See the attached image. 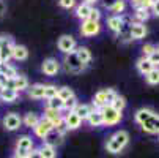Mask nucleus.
<instances>
[{
  "instance_id": "58836bf2",
  "label": "nucleus",
  "mask_w": 159,
  "mask_h": 158,
  "mask_svg": "<svg viewBox=\"0 0 159 158\" xmlns=\"http://www.w3.org/2000/svg\"><path fill=\"white\" fill-rule=\"evenodd\" d=\"M54 131L57 133V134H60V136H65V134L68 133V128H66V123H65V120L61 119L58 123H55L54 125Z\"/></svg>"
},
{
  "instance_id": "f3484780",
  "label": "nucleus",
  "mask_w": 159,
  "mask_h": 158,
  "mask_svg": "<svg viewBox=\"0 0 159 158\" xmlns=\"http://www.w3.org/2000/svg\"><path fill=\"white\" fill-rule=\"evenodd\" d=\"M153 114H154V111H153V109H150V108H140V109L134 114V120H135V123L143 125V123H145Z\"/></svg>"
},
{
  "instance_id": "6ab92c4d",
  "label": "nucleus",
  "mask_w": 159,
  "mask_h": 158,
  "mask_svg": "<svg viewBox=\"0 0 159 158\" xmlns=\"http://www.w3.org/2000/svg\"><path fill=\"white\" fill-rule=\"evenodd\" d=\"M27 95L33 100H43L44 98V84H32L27 89Z\"/></svg>"
},
{
  "instance_id": "6e6d98bb",
  "label": "nucleus",
  "mask_w": 159,
  "mask_h": 158,
  "mask_svg": "<svg viewBox=\"0 0 159 158\" xmlns=\"http://www.w3.org/2000/svg\"><path fill=\"white\" fill-rule=\"evenodd\" d=\"M157 51H159V46H157Z\"/></svg>"
},
{
  "instance_id": "412c9836",
  "label": "nucleus",
  "mask_w": 159,
  "mask_h": 158,
  "mask_svg": "<svg viewBox=\"0 0 159 158\" xmlns=\"http://www.w3.org/2000/svg\"><path fill=\"white\" fill-rule=\"evenodd\" d=\"M95 111V108L92 106V104H85V103H79L77 106H76V109H74V112L82 119V122L84 120H87L88 119V116L92 114V112Z\"/></svg>"
},
{
  "instance_id": "c85d7f7f",
  "label": "nucleus",
  "mask_w": 159,
  "mask_h": 158,
  "mask_svg": "<svg viewBox=\"0 0 159 158\" xmlns=\"http://www.w3.org/2000/svg\"><path fill=\"white\" fill-rule=\"evenodd\" d=\"M44 119H48L49 122H52L54 125L55 123H58L61 119H63V114L60 111H55V109H49V108H46L44 109Z\"/></svg>"
},
{
  "instance_id": "a18cd8bd",
  "label": "nucleus",
  "mask_w": 159,
  "mask_h": 158,
  "mask_svg": "<svg viewBox=\"0 0 159 158\" xmlns=\"http://www.w3.org/2000/svg\"><path fill=\"white\" fill-rule=\"evenodd\" d=\"M153 5H154V0H143V2H142V7H140V8H143V10L150 11V10L153 8Z\"/></svg>"
},
{
  "instance_id": "39448f33",
  "label": "nucleus",
  "mask_w": 159,
  "mask_h": 158,
  "mask_svg": "<svg viewBox=\"0 0 159 158\" xmlns=\"http://www.w3.org/2000/svg\"><path fill=\"white\" fill-rule=\"evenodd\" d=\"M57 48L61 54H70V52H74L76 48H77V43H76V38L71 36V35H61L57 41Z\"/></svg>"
},
{
  "instance_id": "c03bdc74",
  "label": "nucleus",
  "mask_w": 159,
  "mask_h": 158,
  "mask_svg": "<svg viewBox=\"0 0 159 158\" xmlns=\"http://www.w3.org/2000/svg\"><path fill=\"white\" fill-rule=\"evenodd\" d=\"M101 2H102V7H104V8L112 10V8H113V5H115V3L118 2V0H101Z\"/></svg>"
},
{
  "instance_id": "dca6fc26",
  "label": "nucleus",
  "mask_w": 159,
  "mask_h": 158,
  "mask_svg": "<svg viewBox=\"0 0 159 158\" xmlns=\"http://www.w3.org/2000/svg\"><path fill=\"white\" fill-rule=\"evenodd\" d=\"M92 106L95 109H101V108L107 106V89H101V90H98V92L95 93Z\"/></svg>"
},
{
  "instance_id": "aec40b11",
  "label": "nucleus",
  "mask_w": 159,
  "mask_h": 158,
  "mask_svg": "<svg viewBox=\"0 0 159 158\" xmlns=\"http://www.w3.org/2000/svg\"><path fill=\"white\" fill-rule=\"evenodd\" d=\"M74 52H76V55L79 57V60H80L84 65H88L90 62H92V59H93L92 51H90L87 46H77Z\"/></svg>"
},
{
  "instance_id": "7c9ffc66",
  "label": "nucleus",
  "mask_w": 159,
  "mask_h": 158,
  "mask_svg": "<svg viewBox=\"0 0 159 158\" xmlns=\"http://www.w3.org/2000/svg\"><path fill=\"white\" fill-rule=\"evenodd\" d=\"M57 97L65 103L66 100H70V98H73V97H76V95H74V90H73V89H70V87H58Z\"/></svg>"
},
{
  "instance_id": "8fccbe9b",
  "label": "nucleus",
  "mask_w": 159,
  "mask_h": 158,
  "mask_svg": "<svg viewBox=\"0 0 159 158\" xmlns=\"http://www.w3.org/2000/svg\"><path fill=\"white\" fill-rule=\"evenodd\" d=\"M153 13H154V16H159V0H154V5H153Z\"/></svg>"
},
{
  "instance_id": "de8ad7c7",
  "label": "nucleus",
  "mask_w": 159,
  "mask_h": 158,
  "mask_svg": "<svg viewBox=\"0 0 159 158\" xmlns=\"http://www.w3.org/2000/svg\"><path fill=\"white\" fill-rule=\"evenodd\" d=\"M8 43H11V38H10V36L0 35V48H2V46H5V44H8Z\"/></svg>"
},
{
  "instance_id": "9d476101",
  "label": "nucleus",
  "mask_w": 159,
  "mask_h": 158,
  "mask_svg": "<svg viewBox=\"0 0 159 158\" xmlns=\"http://www.w3.org/2000/svg\"><path fill=\"white\" fill-rule=\"evenodd\" d=\"M41 71L46 74V76H55L60 71V62L54 57H49L43 62L41 65Z\"/></svg>"
},
{
  "instance_id": "f704fd0d",
  "label": "nucleus",
  "mask_w": 159,
  "mask_h": 158,
  "mask_svg": "<svg viewBox=\"0 0 159 158\" xmlns=\"http://www.w3.org/2000/svg\"><path fill=\"white\" fill-rule=\"evenodd\" d=\"M57 92H58V87L57 85H52V84L44 85V98H46V100L55 98L57 97Z\"/></svg>"
},
{
  "instance_id": "09e8293b",
  "label": "nucleus",
  "mask_w": 159,
  "mask_h": 158,
  "mask_svg": "<svg viewBox=\"0 0 159 158\" xmlns=\"http://www.w3.org/2000/svg\"><path fill=\"white\" fill-rule=\"evenodd\" d=\"M27 158H41V155H39V150L38 149H33L29 155H27Z\"/></svg>"
},
{
  "instance_id": "393cba45",
  "label": "nucleus",
  "mask_w": 159,
  "mask_h": 158,
  "mask_svg": "<svg viewBox=\"0 0 159 158\" xmlns=\"http://www.w3.org/2000/svg\"><path fill=\"white\" fill-rule=\"evenodd\" d=\"M13 46H14V43L11 41L0 48V63H7L10 62V59H13Z\"/></svg>"
},
{
  "instance_id": "ea45409f",
  "label": "nucleus",
  "mask_w": 159,
  "mask_h": 158,
  "mask_svg": "<svg viewBox=\"0 0 159 158\" xmlns=\"http://www.w3.org/2000/svg\"><path fill=\"white\" fill-rule=\"evenodd\" d=\"M150 62H151V65L154 66V68H159V51H157V48H156V51L150 55V57H147Z\"/></svg>"
},
{
  "instance_id": "2eb2a0df",
  "label": "nucleus",
  "mask_w": 159,
  "mask_h": 158,
  "mask_svg": "<svg viewBox=\"0 0 159 158\" xmlns=\"http://www.w3.org/2000/svg\"><path fill=\"white\" fill-rule=\"evenodd\" d=\"M17 98H19V92H16L14 89L3 87L2 90H0V101H3V103H14Z\"/></svg>"
},
{
  "instance_id": "9b49d317",
  "label": "nucleus",
  "mask_w": 159,
  "mask_h": 158,
  "mask_svg": "<svg viewBox=\"0 0 159 158\" xmlns=\"http://www.w3.org/2000/svg\"><path fill=\"white\" fill-rule=\"evenodd\" d=\"M63 120H65V123H66V128H68V131H74V130H77L80 125H82V119L76 114L74 111H71V112H66V114H63Z\"/></svg>"
},
{
  "instance_id": "a211bd4d",
  "label": "nucleus",
  "mask_w": 159,
  "mask_h": 158,
  "mask_svg": "<svg viewBox=\"0 0 159 158\" xmlns=\"http://www.w3.org/2000/svg\"><path fill=\"white\" fill-rule=\"evenodd\" d=\"M17 74H19V73H17V70L14 68L13 65H10L8 62H7V63H0V76H3L7 81L14 79Z\"/></svg>"
},
{
  "instance_id": "864d4df0",
  "label": "nucleus",
  "mask_w": 159,
  "mask_h": 158,
  "mask_svg": "<svg viewBox=\"0 0 159 158\" xmlns=\"http://www.w3.org/2000/svg\"><path fill=\"white\" fill-rule=\"evenodd\" d=\"M82 2H84V3H88V5H92V7H93V5L98 2V0H82Z\"/></svg>"
},
{
  "instance_id": "79ce46f5",
  "label": "nucleus",
  "mask_w": 159,
  "mask_h": 158,
  "mask_svg": "<svg viewBox=\"0 0 159 158\" xmlns=\"http://www.w3.org/2000/svg\"><path fill=\"white\" fill-rule=\"evenodd\" d=\"M156 51V46H154V44H145V46L142 48V54H143V57H150L153 52Z\"/></svg>"
},
{
  "instance_id": "6e6552de",
  "label": "nucleus",
  "mask_w": 159,
  "mask_h": 158,
  "mask_svg": "<svg viewBox=\"0 0 159 158\" xmlns=\"http://www.w3.org/2000/svg\"><path fill=\"white\" fill-rule=\"evenodd\" d=\"M79 32L82 36H95L101 32V26H99V22H93V21L87 19V21H82Z\"/></svg>"
},
{
  "instance_id": "a878e982",
  "label": "nucleus",
  "mask_w": 159,
  "mask_h": 158,
  "mask_svg": "<svg viewBox=\"0 0 159 158\" xmlns=\"http://www.w3.org/2000/svg\"><path fill=\"white\" fill-rule=\"evenodd\" d=\"M39 120H41V117L36 114V112H27V114L22 117V125H25L29 128H35Z\"/></svg>"
},
{
  "instance_id": "4d7b16f0",
  "label": "nucleus",
  "mask_w": 159,
  "mask_h": 158,
  "mask_svg": "<svg viewBox=\"0 0 159 158\" xmlns=\"http://www.w3.org/2000/svg\"><path fill=\"white\" fill-rule=\"evenodd\" d=\"M16 158H17V156H16Z\"/></svg>"
},
{
  "instance_id": "0eeeda50",
  "label": "nucleus",
  "mask_w": 159,
  "mask_h": 158,
  "mask_svg": "<svg viewBox=\"0 0 159 158\" xmlns=\"http://www.w3.org/2000/svg\"><path fill=\"white\" fill-rule=\"evenodd\" d=\"M54 131V123L52 122H49L48 119H44V117H41V120L36 123V127L33 128V133H35V136L36 138H41V139H44L48 136V134H51Z\"/></svg>"
},
{
  "instance_id": "423d86ee",
  "label": "nucleus",
  "mask_w": 159,
  "mask_h": 158,
  "mask_svg": "<svg viewBox=\"0 0 159 158\" xmlns=\"http://www.w3.org/2000/svg\"><path fill=\"white\" fill-rule=\"evenodd\" d=\"M2 123H3V128L7 131H17L22 127V117L17 114V112H8V114L3 117Z\"/></svg>"
},
{
  "instance_id": "49530a36",
  "label": "nucleus",
  "mask_w": 159,
  "mask_h": 158,
  "mask_svg": "<svg viewBox=\"0 0 159 158\" xmlns=\"http://www.w3.org/2000/svg\"><path fill=\"white\" fill-rule=\"evenodd\" d=\"M5 14H7V3L3 2V0H0V19H2Z\"/></svg>"
},
{
  "instance_id": "b1692460",
  "label": "nucleus",
  "mask_w": 159,
  "mask_h": 158,
  "mask_svg": "<svg viewBox=\"0 0 159 158\" xmlns=\"http://www.w3.org/2000/svg\"><path fill=\"white\" fill-rule=\"evenodd\" d=\"M29 57V49L22 44H14L13 46V59L17 60V62H22V60H27Z\"/></svg>"
},
{
  "instance_id": "f257e3e1",
  "label": "nucleus",
  "mask_w": 159,
  "mask_h": 158,
  "mask_svg": "<svg viewBox=\"0 0 159 158\" xmlns=\"http://www.w3.org/2000/svg\"><path fill=\"white\" fill-rule=\"evenodd\" d=\"M129 142V133L126 130H118L113 134H110L109 139L106 141V150L112 155L120 153Z\"/></svg>"
},
{
  "instance_id": "ddd939ff",
  "label": "nucleus",
  "mask_w": 159,
  "mask_h": 158,
  "mask_svg": "<svg viewBox=\"0 0 159 158\" xmlns=\"http://www.w3.org/2000/svg\"><path fill=\"white\" fill-rule=\"evenodd\" d=\"M123 26H125V17H123V16H113V14H112V16L107 19V27H109V30L113 32L115 35L120 33V30L123 29Z\"/></svg>"
},
{
  "instance_id": "a19ab883",
  "label": "nucleus",
  "mask_w": 159,
  "mask_h": 158,
  "mask_svg": "<svg viewBox=\"0 0 159 158\" xmlns=\"http://www.w3.org/2000/svg\"><path fill=\"white\" fill-rule=\"evenodd\" d=\"M58 5L65 10H71L76 7V0H58Z\"/></svg>"
},
{
  "instance_id": "1a4fd4ad",
  "label": "nucleus",
  "mask_w": 159,
  "mask_h": 158,
  "mask_svg": "<svg viewBox=\"0 0 159 158\" xmlns=\"http://www.w3.org/2000/svg\"><path fill=\"white\" fill-rule=\"evenodd\" d=\"M29 85H30V84H29V79H27V76H24V74H17L14 79L5 82V87L14 89L16 92H24V90L29 89Z\"/></svg>"
},
{
  "instance_id": "c756f323",
  "label": "nucleus",
  "mask_w": 159,
  "mask_h": 158,
  "mask_svg": "<svg viewBox=\"0 0 159 158\" xmlns=\"http://www.w3.org/2000/svg\"><path fill=\"white\" fill-rule=\"evenodd\" d=\"M43 142L44 144H49L52 147H57V146H60L63 142V136H60V134H57L55 131H52L51 134H48V136L43 139Z\"/></svg>"
},
{
  "instance_id": "473e14b6",
  "label": "nucleus",
  "mask_w": 159,
  "mask_h": 158,
  "mask_svg": "<svg viewBox=\"0 0 159 158\" xmlns=\"http://www.w3.org/2000/svg\"><path fill=\"white\" fill-rule=\"evenodd\" d=\"M145 81L150 85H157L159 84V68H153L148 74H145Z\"/></svg>"
},
{
  "instance_id": "cd10ccee",
  "label": "nucleus",
  "mask_w": 159,
  "mask_h": 158,
  "mask_svg": "<svg viewBox=\"0 0 159 158\" xmlns=\"http://www.w3.org/2000/svg\"><path fill=\"white\" fill-rule=\"evenodd\" d=\"M135 66H137V70H139V73H142L143 76L145 74H148L154 66L151 65V62L147 59V57H142V59H139L137 60V63H135Z\"/></svg>"
},
{
  "instance_id": "7ed1b4c3",
  "label": "nucleus",
  "mask_w": 159,
  "mask_h": 158,
  "mask_svg": "<svg viewBox=\"0 0 159 158\" xmlns=\"http://www.w3.org/2000/svg\"><path fill=\"white\" fill-rule=\"evenodd\" d=\"M63 65H65L66 71L74 73V74H79V73H82V71L87 68V65H84V63L79 60V57L76 55V52L66 54L65 59H63Z\"/></svg>"
},
{
  "instance_id": "bb28decb",
  "label": "nucleus",
  "mask_w": 159,
  "mask_h": 158,
  "mask_svg": "<svg viewBox=\"0 0 159 158\" xmlns=\"http://www.w3.org/2000/svg\"><path fill=\"white\" fill-rule=\"evenodd\" d=\"M38 150H39L41 158H55V156H57V149L52 147V146H49V144H44V142H43V144L38 147Z\"/></svg>"
},
{
  "instance_id": "37998d69",
  "label": "nucleus",
  "mask_w": 159,
  "mask_h": 158,
  "mask_svg": "<svg viewBox=\"0 0 159 158\" xmlns=\"http://www.w3.org/2000/svg\"><path fill=\"white\" fill-rule=\"evenodd\" d=\"M99 19H101V11H99L98 8H93V10H92V13H90V16H88V21L99 22Z\"/></svg>"
},
{
  "instance_id": "f03ea898",
  "label": "nucleus",
  "mask_w": 159,
  "mask_h": 158,
  "mask_svg": "<svg viewBox=\"0 0 159 158\" xmlns=\"http://www.w3.org/2000/svg\"><path fill=\"white\" fill-rule=\"evenodd\" d=\"M35 149V142L33 138L29 136V134H22V136L17 138L16 146H14V156L17 158H27V155Z\"/></svg>"
},
{
  "instance_id": "603ef678",
  "label": "nucleus",
  "mask_w": 159,
  "mask_h": 158,
  "mask_svg": "<svg viewBox=\"0 0 159 158\" xmlns=\"http://www.w3.org/2000/svg\"><path fill=\"white\" fill-rule=\"evenodd\" d=\"M5 82H7V79H5L3 76H0V90H2V89L5 87Z\"/></svg>"
},
{
  "instance_id": "2f4dec72",
  "label": "nucleus",
  "mask_w": 159,
  "mask_h": 158,
  "mask_svg": "<svg viewBox=\"0 0 159 158\" xmlns=\"http://www.w3.org/2000/svg\"><path fill=\"white\" fill-rule=\"evenodd\" d=\"M150 13L143 8H135L134 10V22H140V24H145V21H148Z\"/></svg>"
},
{
  "instance_id": "5fc2aeb1",
  "label": "nucleus",
  "mask_w": 159,
  "mask_h": 158,
  "mask_svg": "<svg viewBox=\"0 0 159 158\" xmlns=\"http://www.w3.org/2000/svg\"><path fill=\"white\" fill-rule=\"evenodd\" d=\"M11 158H16V156H11Z\"/></svg>"
},
{
  "instance_id": "20e7f679",
  "label": "nucleus",
  "mask_w": 159,
  "mask_h": 158,
  "mask_svg": "<svg viewBox=\"0 0 159 158\" xmlns=\"http://www.w3.org/2000/svg\"><path fill=\"white\" fill-rule=\"evenodd\" d=\"M102 112V119H104V125L106 127H113V125H118L123 119V114L120 111L113 109L112 106H104L101 108Z\"/></svg>"
},
{
  "instance_id": "72a5a7b5",
  "label": "nucleus",
  "mask_w": 159,
  "mask_h": 158,
  "mask_svg": "<svg viewBox=\"0 0 159 158\" xmlns=\"http://www.w3.org/2000/svg\"><path fill=\"white\" fill-rule=\"evenodd\" d=\"M63 101L58 98V97H55V98H51V100H48L46 101V108H49V109H55V111H63Z\"/></svg>"
},
{
  "instance_id": "5701e85b",
  "label": "nucleus",
  "mask_w": 159,
  "mask_h": 158,
  "mask_svg": "<svg viewBox=\"0 0 159 158\" xmlns=\"http://www.w3.org/2000/svg\"><path fill=\"white\" fill-rule=\"evenodd\" d=\"M92 10H93L92 5L82 2V3H79V5L76 7V17H79L80 21H87L88 16H90V13H92Z\"/></svg>"
},
{
  "instance_id": "f8f14e48",
  "label": "nucleus",
  "mask_w": 159,
  "mask_h": 158,
  "mask_svg": "<svg viewBox=\"0 0 159 158\" xmlns=\"http://www.w3.org/2000/svg\"><path fill=\"white\" fill-rule=\"evenodd\" d=\"M140 127L148 134H159V114H156V112H154V114L143 125H140Z\"/></svg>"
},
{
  "instance_id": "4be33fe9",
  "label": "nucleus",
  "mask_w": 159,
  "mask_h": 158,
  "mask_svg": "<svg viewBox=\"0 0 159 158\" xmlns=\"http://www.w3.org/2000/svg\"><path fill=\"white\" fill-rule=\"evenodd\" d=\"M87 122H88V125L90 127H101V125H104V119H102V112H101V109H95L92 114L88 116V119H87Z\"/></svg>"
},
{
  "instance_id": "3c124183",
  "label": "nucleus",
  "mask_w": 159,
  "mask_h": 158,
  "mask_svg": "<svg viewBox=\"0 0 159 158\" xmlns=\"http://www.w3.org/2000/svg\"><path fill=\"white\" fill-rule=\"evenodd\" d=\"M142 2H143V0H131V5H132L134 10H135V8H140V7H142Z\"/></svg>"
},
{
  "instance_id": "e433bc0d",
  "label": "nucleus",
  "mask_w": 159,
  "mask_h": 158,
  "mask_svg": "<svg viewBox=\"0 0 159 158\" xmlns=\"http://www.w3.org/2000/svg\"><path fill=\"white\" fill-rule=\"evenodd\" d=\"M125 10H126V2H125V0H118L110 11L113 13V16H121L125 13Z\"/></svg>"
},
{
  "instance_id": "4468645a",
  "label": "nucleus",
  "mask_w": 159,
  "mask_h": 158,
  "mask_svg": "<svg viewBox=\"0 0 159 158\" xmlns=\"http://www.w3.org/2000/svg\"><path fill=\"white\" fill-rule=\"evenodd\" d=\"M129 32H131V38H132V40H142V38H145L147 33H148L145 24H140V22H134V21H132V24H131Z\"/></svg>"
},
{
  "instance_id": "4c0bfd02",
  "label": "nucleus",
  "mask_w": 159,
  "mask_h": 158,
  "mask_svg": "<svg viewBox=\"0 0 159 158\" xmlns=\"http://www.w3.org/2000/svg\"><path fill=\"white\" fill-rule=\"evenodd\" d=\"M77 104H79L77 98H76V97H73V98H70V100H66V101H65V104H63V111L71 112V111H74V109H76V106H77Z\"/></svg>"
},
{
  "instance_id": "c9c22d12",
  "label": "nucleus",
  "mask_w": 159,
  "mask_h": 158,
  "mask_svg": "<svg viewBox=\"0 0 159 158\" xmlns=\"http://www.w3.org/2000/svg\"><path fill=\"white\" fill-rule=\"evenodd\" d=\"M113 109H117V111H120V112H123V109L126 108V100L121 97V95H118L117 93V97H115V100L112 101V104H110Z\"/></svg>"
}]
</instances>
